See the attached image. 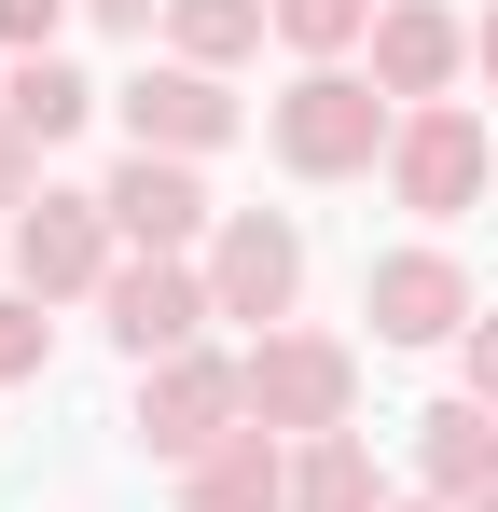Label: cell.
I'll return each instance as SVG.
<instances>
[{
	"mask_svg": "<svg viewBox=\"0 0 498 512\" xmlns=\"http://www.w3.org/2000/svg\"><path fill=\"white\" fill-rule=\"evenodd\" d=\"M236 429H249V374L222 360V346H180V360L139 374V443H153L166 471H194V457L236 443Z\"/></svg>",
	"mask_w": 498,
	"mask_h": 512,
	"instance_id": "cell-4",
	"label": "cell"
},
{
	"mask_svg": "<svg viewBox=\"0 0 498 512\" xmlns=\"http://www.w3.org/2000/svg\"><path fill=\"white\" fill-rule=\"evenodd\" d=\"M208 305L249 319V333H291V305H305V236H291V208H222V236H208Z\"/></svg>",
	"mask_w": 498,
	"mask_h": 512,
	"instance_id": "cell-5",
	"label": "cell"
},
{
	"mask_svg": "<svg viewBox=\"0 0 498 512\" xmlns=\"http://www.w3.org/2000/svg\"><path fill=\"white\" fill-rule=\"evenodd\" d=\"M471 70V14H443V0H388L374 14V84L402 97V111H443Z\"/></svg>",
	"mask_w": 498,
	"mask_h": 512,
	"instance_id": "cell-11",
	"label": "cell"
},
{
	"mask_svg": "<svg viewBox=\"0 0 498 512\" xmlns=\"http://www.w3.org/2000/svg\"><path fill=\"white\" fill-rule=\"evenodd\" d=\"M457 388L498 416V319H471V333H457Z\"/></svg>",
	"mask_w": 498,
	"mask_h": 512,
	"instance_id": "cell-20",
	"label": "cell"
},
{
	"mask_svg": "<svg viewBox=\"0 0 498 512\" xmlns=\"http://www.w3.org/2000/svg\"><path fill=\"white\" fill-rule=\"evenodd\" d=\"M97 319H111V346L153 374V360H180V346H208V263H166V250H125L111 263V291H97Z\"/></svg>",
	"mask_w": 498,
	"mask_h": 512,
	"instance_id": "cell-6",
	"label": "cell"
},
{
	"mask_svg": "<svg viewBox=\"0 0 498 512\" xmlns=\"http://www.w3.org/2000/svg\"><path fill=\"white\" fill-rule=\"evenodd\" d=\"M360 319H374V346H457L485 305H471L457 250H388L374 277H360Z\"/></svg>",
	"mask_w": 498,
	"mask_h": 512,
	"instance_id": "cell-10",
	"label": "cell"
},
{
	"mask_svg": "<svg viewBox=\"0 0 498 512\" xmlns=\"http://www.w3.org/2000/svg\"><path fill=\"white\" fill-rule=\"evenodd\" d=\"M263 139H277L291 180H360V167H388L402 97L374 70H291V97H263Z\"/></svg>",
	"mask_w": 498,
	"mask_h": 512,
	"instance_id": "cell-1",
	"label": "cell"
},
{
	"mask_svg": "<svg viewBox=\"0 0 498 512\" xmlns=\"http://www.w3.org/2000/svg\"><path fill=\"white\" fill-rule=\"evenodd\" d=\"M471 512H498V499H471Z\"/></svg>",
	"mask_w": 498,
	"mask_h": 512,
	"instance_id": "cell-24",
	"label": "cell"
},
{
	"mask_svg": "<svg viewBox=\"0 0 498 512\" xmlns=\"http://www.w3.org/2000/svg\"><path fill=\"white\" fill-rule=\"evenodd\" d=\"M0 125H14L28 153H56V139H83V125H97V84H83L70 56H14V84H0Z\"/></svg>",
	"mask_w": 498,
	"mask_h": 512,
	"instance_id": "cell-14",
	"label": "cell"
},
{
	"mask_svg": "<svg viewBox=\"0 0 498 512\" xmlns=\"http://www.w3.org/2000/svg\"><path fill=\"white\" fill-rule=\"evenodd\" d=\"M471 70H485V97H498V0H485V28H471Z\"/></svg>",
	"mask_w": 498,
	"mask_h": 512,
	"instance_id": "cell-23",
	"label": "cell"
},
{
	"mask_svg": "<svg viewBox=\"0 0 498 512\" xmlns=\"http://www.w3.org/2000/svg\"><path fill=\"white\" fill-rule=\"evenodd\" d=\"M263 28H277V0H166V56H194V70H236Z\"/></svg>",
	"mask_w": 498,
	"mask_h": 512,
	"instance_id": "cell-16",
	"label": "cell"
},
{
	"mask_svg": "<svg viewBox=\"0 0 498 512\" xmlns=\"http://www.w3.org/2000/svg\"><path fill=\"white\" fill-rule=\"evenodd\" d=\"M111 111H125V153H180V167H208V153L249 125L236 84H222V70H194V56H153L139 84L111 97Z\"/></svg>",
	"mask_w": 498,
	"mask_h": 512,
	"instance_id": "cell-8",
	"label": "cell"
},
{
	"mask_svg": "<svg viewBox=\"0 0 498 512\" xmlns=\"http://www.w3.org/2000/svg\"><path fill=\"white\" fill-rule=\"evenodd\" d=\"M291 512H388V499H374V443H360V429L291 443Z\"/></svg>",
	"mask_w": 498,
	"mask_h": 512,
	"instance_id": "cell-15",
	"label": "cell"
},
{
	"mask_svg": "<svg viewBox=\"0 0 498 512\" xmlns=\"http://www.w3.org/2000/svg\"><path fill=\"white\" fill-rule=\"evenodd\" d=\"M56 14L70 0H0V56H56Z\"/></svg>",
	"mask_w": 498,
	"mask_h": 512,
	"instance_id": "cell-19",
	"label": "cell"
},
{
	"mask_svg": "<svg viewBox=\"0 0 498 512\" xmlns=\"http://www.w3.org/2000/svg\"><path fill=\"white\" fill-rule=\"evenodd\" d=\"M180 499H194V512H291V443H277V429L208 443V457L180 471Z\"/></svg>",
	"mask_w": 498,
	"mask_h": 512,
	"instance_id": "cell-13",
	"label": "cell"
},
{
	"mask_svg": "<svg viewBox=\"0 0 498 512\" xmlns=\"http://www.w3.org/2000/svg\"><path fill=\"white\" fill-rule=\"evenodd\" d=\"M83 14H97L111 42H153V28H166V0H83Z\"/></svg>",
	"mask_w": 498,
	"mask_h": 512,
	"instance_id": "cell-22",
	"label": "cell"
},
{
	"mask_svg": "<svg viewBox=\"0 0 498 512\" xmlns=\"http://www.w3.org/2000/svg\"><path fill=\"white\" fill-rule=\"evenodd\" d=\"M28 374H56V319H42V291H0V388H28Z\"/></svg>",
	"mask_w": 498,
	"mask_h": 512,
	"instance_id": "cell-18",
	"label": "cell"
},
{
	"mask_svg": "<svg viewBox=\"0 0 498 512\" xmlns=\"http://www.w3.org/2000/svg\"><path fill=\"white\" fill-rule=\"evenodd\" d=\"M28 194H42V153H28V139L0 125V236H14V208H28Z\"/></svg>",
	"mask_w": 498,
	"mask_h": 512,
	"instance_id": "cell-21",
	"label": "cell"
},
{
	"mask_svg": "<svg viewBox=\"0 0 498 512\" xmlns=\"http://www.w3.org/2000/svg\"><path fill=\"white\" fill-rule=\"evenodd\" d=\"M388 194H402L415 222H457V208H485L498 194V139L443 97V111H402V139H388Z\"/></svg>",
	"mask_w": 498,
	"mask_h": 512,
	"instance_id": "cell-7",
	"label": "cell"
},
{
	"mask_svg": "<svg viewBox=\"0 0 498 512\" xmlns=\"http://www.w3.org/2000/svg\"><path fill=\"white\" fill-rule=\"evenodd\" d=\"M388 512H415V499H388Z\"/></svg>",
	"mask_w": 498,
	"mask_h": 512,
	"instance_id": "cell-25",
	"label": "cell"
},
{
	"mask_svg": "<svg viewBox=\"0 0 498 512\" xmlns=\"http://www.w3.org/2000/svg\"><path fill=\"white\" fill-rule=\"evenodd\" d=\"M111 263H125V236H111L97 194H56V180H42V194L14 208V291H42V305H97Z\"/></svg>",
	"mask_w": 498,
	"mask_h": 512,
	"instance_id": "cell-3",
	"label": "cell"
},
{
	"mask_svg": "<svg viewBox=\"0 0 498 512\" xmlns=\"http://www.w3.org/2000/svg\"><path fill=\"white\" fill-rule=\"evenodd\" d=\"M236 374H249V429H277V443H332L360 416V360L332 333H249Z\"/></svg>",
	"mask_w": 498,
	"mask_h": 512,
	"instance_id": "cell-2",
	"label": "cell"
},
{
	"mask_svg": "<svg viewBox=\"0 0 498 512\" xmlns=\"http://www.w3.org/2000/svg\"><path fill=\"white\" fill-rule=\"evenodd\" d=\"M415 485H429V499H443V512H471V499H498V416H485V402H471V388L415 416Z\"/></svg>",
	"mask_w": 498,
	"mask_h": 512,
	"instance_id": "cell-12",
	"label": "cell"
},
{
	"mask_svg": "<svg viewBox=\"0 0 498 512\" xmlns=\"http://www.w3.org/2000/svg\"><path fill=\"white\" fill-rule=\"evenodd\" d=\"M97 208H111V236H125V250H166V263H194V236H222L208 180L180 167V153H125V167L97 180Z\"/></svg>",
	"mask_w": 498,
	"mask_h": 512,
	"instance_id": "cell-9",
	"label": "cell"
},
{
	"mask_svg": "<svg viewBox=\"0 0 498 512\" xmlns=\"http://www.w3.org/2000/svg\"><path fill=\"white\" fill-rule=\"evenodd\" d=\"M374 14H388V0H277V42H291L305 70H346V56L374 42Z\"/></svg>",
	"mask_w": 498,
	"mask_h": 512,
	"instance_id": "cell-17",
	"label": "cell"
}]
</instances>
